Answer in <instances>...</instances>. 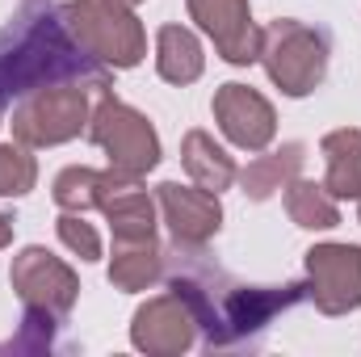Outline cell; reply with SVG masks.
<instances>
[{"label": "cell", "instance_id": "cell-3", "mask_svg": "<svg viewBox=\"0 0 361 357\" xmlns=\"http://www.w3.org/2000/svg\"><path fill=\"white\" fill-rule=\"evenodd\" d=\"M261 63L286 97H311L328 76V38L294 17L269 21L261 30Z\"/></svg>", "mask_w": 361, "mask_h": 357}, {"label": "cell", "instance_id": "cell-8", "mask_svg": "<svg viewBox=\"0 0 361 357\" xmlns=\"http://www.w3.org/2000/svg\"><path fill=\"white\" fill-rule=\"evenodd\" d=\"M185 4L197 30L214 42V51L227 63L248 68L261 59V25L252 21L248 0H185Z\"/></svg>", "mask_w": 361, "mask_h": 357}, {"label": "cell", "instance_id": "cell-21", "mask_svg": "<svg viewBox=\"0 0 361 357\" xmlns=\"http://www.w3.org/2000/svg\"><path fill=\"white\" fill-rule=\"evenodd\" d=\"M55 324H59V315H51V311H42V307H25L21 332H17L8 345H0V353H42V349H51Z\"/></svg>", "mask_w": 361, "mask_h": 357}, {"label": "cell", "instance_id": "cell-7", "mask_svg": "<svg viewBox=\"0 0 361 357\" xmlns=\"http://www.w3.org/2000/svg\"><path fill=\"white\" fill-rule=\"evenodd\" d=\"M307 294L324 315H349L361 307V248L357 244H315L302 257Z\"/></svg>", "mask_w": 361, "mask_h": 357}, {"label": "cell", "instance_id": "cell-9", "mask_svg": "<svg viewBox=\"0 0 361 357\" xmlns=\"http://www.w3.org/2000/svg\"><path fill=\"white\" fill-rule=\"evenodd\" d=\"M197 341V320L189 311V303L180 294H156L147 298L135 320H130V345L139 353H152V357H177L185 349H193Z\"/></svg>", "mask_w": 361, "mask_h": 357}, {"label": "cell", "instance_id": "cell-22", "mask_svg": "<svg viewBox=\"0 0 361 357\" xmlns=\"http://www.w3.org/2000/svg\"><path fill=\"white\" fill-rule=\"evenodd\" d=\"M55 231H59V240H63L80 261H101V236H97V227H92V223H85V214L63 210V214H59V223H55Z\"/></svg>", "mask_w": 361, "mask_h": 357}, {"label": "cell", "instance_id": "cell-1", "mask_svg": "<svg viewBox=\"0 0 361 357\" xmlns=\"http://www.w3.org/2000/svg\"><path fill=\"white\" fill-rule=\"evenodd\" d=\"M47 85H89L109 92V72L76 47L59 13H25L0 34V105Z\"/></svg>", "mask_w": 361, "mask_h": 357}, {"label": "cell", "instance_id": "cell-19", "mask_svg": "<svg viewBox=\"0 0 361 357\" xmlns=\"http://www.w3.org/2000/svg\"><path fill=\"white\" fill-rule=\"evenodd\" d=\"M286 214L302 231H332V227H341V206L324 189V181H302V177L290 181L286 185Z\"/></svg>", "mask_w": 361, "mask_h": 357}, {"label": "cell", "instance_id": "cell-20", "mask_svg": "<svg viewBox=\"0 0 361 357\" xmlns=\"http://www.w3.org/2000/svg\"><path fill=\"white\" fill-rule=\"evenodd\" d=\"M38 181V160L25 143H0V198H21Z\"/></svg>", "mask_w": 361, "mask_h": 357}, {"label": "cell", "instance_id": "cell-24", "mask_svg": "<svg viewBox=\"0 0 361 357\" xmlns=\"http://www.w3.org/2000/svg\"><path fill=\"white\" fill-rule=\"evenodd\" d=\"M126 4H130V8H135V4H143V0H126Z\"/></svg>", "mask_w": 361, "mask_h": 357}, {"label": "cell", "instance_id": "cell-16", "mask_svg": "<svg viewBox=\"0 0 361 357\" xmlns=\"http://www.w3.org/2000/svg\"><path fill=\"white\" fill-rule=\"evenodd\" d=\"M202 68H206V51H202L197 34L189 25H177V21L160 25V34H156V72H160V80L185 89L202 76Z\"/></svg>", "mask_w": 361, "mask_h": 357}, {"label": "cell", "instance_id": "cell-12", "mask_svg": "<svg viewBox=\"0 0 361 357\" xmlns=\"http://www.w3.org/2000/svg\"><path fill=\"white\" fill-rule=\"evenodd\" d=\"M101 214L114 240H156V198L143 189V177H122L101 202Z\"/></svg>", "mask_w": 361, "mask_h": 357}, {"label": "cell", "instance_id": "cell-18", "mask_svg": "<svg viewBox=\"0 0 361 357\" xmlns=\"http://www.w3.org/2000/svg\"><path fill=\"white\" fill-rule=\"evenodd\" d=\"M122 177L118 169H89V164H72V169H63L55 185H51V198H55V206L59 210H76V214H85V210H101V202H105V193L114 189V181Z\"/></svg>", "mask_w": 361, "mask_h": 357}, {"label": "cell", "instance_id": "cell-14", "mask_svg": "<svg viewBox=\"0 0 361 357\" xmlns=\"http://www.w3.org/2000/svg\"><path fill=\"white\" fill-rule=\"evenodd\" d=\"M180 164H185V173H189L193 185H202V189H210V193L231 189L235 177H240V169H235V160L227 156V147H219L214 135H206V131H189V135L180 139Z\"/></svg>", "mask_w": 361, "mask_h": 357}, {"label": "cell", "instance_id": "cell-13", "mask_svg": "<svg viewBox=\"0 0 361 357\" xmlns=\"http://www.w3.org/2000/svg\"><path fill=\"white\" fill-rule=\"evenodd\" d=\"M319 152H324V189L341 202V198H361V131L357 126H341V131H328L319 139Z\"/></svg>", "mask_w": 361, "mask_h": 357}, {"label": "cell", "instance_id": "cell-15", "mask_svg": "<svg viewBox=\"0 0 361 357\" xmlns=\"http://www.w3.org/2000/svg\"><path fill=\"white\" fill-rule=\"evenodd\" d=\"M164 273V248L156 240H114V257H109V286L139 294L147 286H156Z\"/></svg>", "mask_w": 361, "mask_h": 357}, {"label": "cell", "instance_id": "cell-11", "mask_svg": "<svg viewBox=\"0 0 361 357\" xmlns=\"http://www.w3.org/2000/svg\"><path fill=\"white\" fill-rule=\"evenodd\" d=\"M214 122L240 152H265L273 143V135H277V114H273L269 97H261L257 89H248L240 80L219 85Z\"/></svg>", "mask_w": 361, "mask_h": 357}, {"label": "cell", "instance_id": "cell-23", "mask_svg": "<svg viewBox=\"0 0 361 357\" xmlns=\"http://www.w3.org/2000/svg\"><path fill=\"white\" fill-rule=\"evenodd\" d=\"M8 244H13V219L0 214V248H8Z\"/></svg>", "mask_w": 361, "mask_h": 357}, {"label": "cell", "instance_id": "cell-25", "mask_svg": "<svg viewBox=\"0 0 361 357\" xmlns=\"http://www.w3.org/2000/svg\"><path fill=\"white\" fill-rule=\"evenodd\" d=\"M357 202H361V198H357ZM357 223H361V206H357Z\"/></svg>", "mask_w": 361, "mask_h": 357}, {"label": "cell", "instance_id": "cell-17", "mask_svg": "<svg viewBox=\"0 0 361 357\" xmlns=\"http://www.w3.org/2000/svg\"><path fill=\"white\" fill-rule=\"evenodd\" d=\"M302 160H307V147H302V143H281L277 152H261L235 181L244 185V193H248L252 202H269L277 189H286L290 181L298 177Z\"/></svg>", "mask_w": 361, "mask_h": 357}, {"label": "cell", "instance_id": "cell-5", "mask_svg": "<svg viewBox=\"0 0 361 357\" xmlns=\"http://www.w3.org/2000/svg\"><path fill=\"white\" fill-rule=\"evenodd\" d=\"M89 139L109 156V169L126 173V177H147L160 164V135L156 126L130 109L126 101H118L114 92H101L89 118Z\"/></svg>", "mask_w": 361, "mask_h": 357}, {"label": "cell", "instance_id": "cell-6", "mask_svg": "<svg viewBox=\"0 0 361 357\" xmlns=\"http://www.w3.org/2000/svg\"><path fill=\"white\" fill-rule=\"evenodd\" d=\"M8 282L17 290V298L25 307H42L51 315H68L80 298V277L68 261H59L51 248L42 244H30L13 257V269H8Z\"/></svg>", "mask_w": 361, "mask_h": 357}, {"label": "cell", "instance_id": "cell-2", "mask_svg": "<svg viewBox=\"0 0 361 357\" xmlns=\"http://www.w3.org/2000/svg\"><path fill=\"white\" fill-rule=\"evenodd\" d=\"M59 17L76 38V47L105 68L126 72L139 68L147 55V34L126 0H72Z\"/></svg>", "mask_w": 361, "mask_h": 357}, {"label": "cell", "instance_id": "cell-10", "mask_svg": "<svg viewBox=\"0 0 361 357\" xmlns=\"http://www.w3.org/2000/svg\"><path fill=\"white\" fill-rule=\"evenodd\" d=\"M156 206H160L177 248H202L223 227V202H219V193H210L202 185L164 181V185H156Z\"/></svg>", "mask_w": 361, "mask_h": 357}, {"label": "cell", "instance_id": "cell-4", "mask_svg": "<svg viewBox=\"0 0 361 357\" xmlns=\"http://www.w3.org/2000/svg\"><path fill=\"white\" fill-rule=\"evenodd\" d=\"M92 89L89 85H47L21 97L13 109V139L25 147H59L89 131Z\"/></svg>", "mask_w": 361, "mask_h": 357}]
</instances>
